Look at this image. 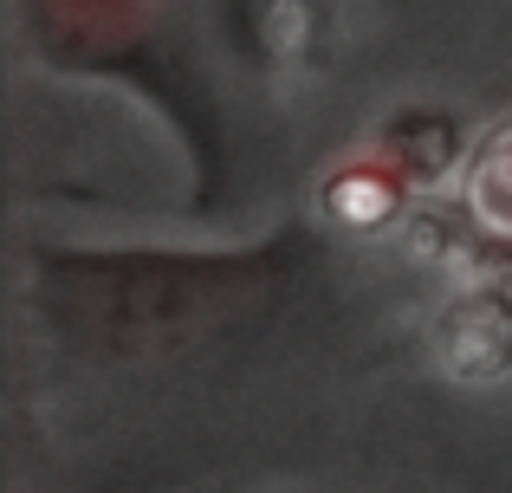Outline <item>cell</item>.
<instances>
[{"instance_id":"obj_1","label":"cell","mask_w":512,"mask_h":493,"mask_svg":"<svg viewBox=\"0 0 512 493\" xmlns=\"http://www.w3.org/2000/svg\"><path fill=\"white\" fill-rule=\"evenodd\" d=\"M312 221H279L253 241H46L26 253V312L52 351L98 370H163L273 325L318 273Z\"/></svg>"},{"instance_id":"obj_4","label":"cell","mask_w":512,"mask_h":493,"mask_svg":"<svg viewBox=\"0 0 512 493\" xmlns=\"http://www.w3.org/2000/svg\"><path fill=\"white\" fill-rule=\"evenodd\" d=\"M474 202L487 221H500V228H512V124L493 130L487 150H480L474 163Z\"/></svg>"},{"instance_id":"obj_3","label":"cell","mask_w":512,"mask_h":493,"mask_svg":"<svg viewBox=\"0 0 512 493\" xmlns=\"http://www.w3.org/2000/svg\"><path fill=\"white\" fill-rule=\"evenodd\" d=\"M227 39L266 78L312 72L331 39V0H227Z\"/></svg>"},{"instance_id":"obj_2","label":"cell","mask_w":512,"mask_h":493,"mask_svg":"<svg viewBox=\"0 0 512 493\" xmlns=\"http://www.w3.org/2000/svg\"><path fill=\"white\" fill-rule=\"evenodd\" d=\"M7 7L20 26V46L46 72L117 85L150 117H163L195 202H221L227 176H234L227 117L214 98V78L201 72L195 46H188L175 0H7Z\"/></svg>"}]
</instances>
